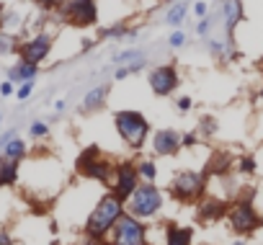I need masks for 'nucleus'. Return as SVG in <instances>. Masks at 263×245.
Instances as JSON below:
<instances>
[{
	"label": "nucleus",
	"mask_w": 263,
	"mask_h": 245,
	"mask_svg": "<svg viewBox=\"0 0 263 245\" xmlns=\"http://www.w3.org/2000/svg\"><path fill=\"white\" fill-rule=\"evenodd\" d=\"M258 98H260V101H263V88H260V90H258Z\"/></svg>",
	"instance_id": "nucleus-45"
},
{
	"label": "nucleus",
	"mask_w": 263,
	"mask_h": 245,
	"mask_svg": "<svg viewBox=\"0 0 263 245\" xmlns=\"http://www.w3.org/2000/svg\"><path fill=\"white\" fill-rule=\"evenodd\" d=\"M36 6H39L44 13H60L62 6H65V0H36Z\"/></svg>",
	"instance_id": "nucleus-32"
},
{
	"label": "nucleus",
	"mask_w": 263,
	"mask_h": 245,
	"mask_svg": "<svg viewBox=\"0 0 263 245\" xmlns=\"http://www.w3.org/2000/svg\"><path fill=\"white\" fill-rule=\"evenodd\" d=\"M237 171L240 173H255V160L253 158H240L237 160Z\"/></svg>",
	"instance_id": "nucleus-35"
},
{
	"label": "nucleus",
	"mask_w": 263,
	"mask_h": 245,
	"mask_svg": "<svg viewBox=\"0 0 263 245\" xmlns=\"http://www.w3.org/2000/svg\"><path fill=\"white\" fill-rule=\"evenodd\" d=\"M140 60H147L145 52H142L140 47H129V49H124V52H119V54L114 57L116 67H121V65H132V62H140Z\"/></svg>",
	"instance_id": "nucleus-23"
},
{
	"label": "nucleus",
	"mask_w": 263,
	"mask_h": 245,
	"mask_svg": "<svg viewBox=\"0 0 263 245\" xmlns=\"http://www.w3.org/2000/svg\"><path fill=\"white\" fill-rule=\"evenodd\" d=\"M230 217V227L237 232V235H250L260 227V217L255 212V206L250 204V199H240L232 204V209L227 212Z\"/></svg>",
	"instance_id": "nucleus-8"
},
{
	"label": "nucleus",
	"mask_w": 263,
	"mask_h": 245,
	"mask_svg": "<svg viewBox=\"0 0 263 245\" xmlns=\"http://www.w3.org/2000/svg\"><path fill=\"white\" fill-rule=\"evenodd\" d=\"M147 83H150V90H153L155 96L168 98V96H173V93L178 90V85H181V75H178L176 65H158V67L150 70Z\"/></svg>",
	"instance_id": "nucleus-9"
},
{
	"label": "nucleus",
	"mask_w": 263,
	"mask_h": 245,
	"mask_svg": "<svg viewBox=\"0 0 263 245\" xmlns=\"http://www.w3.org/2000/svg\"><path fill=\"white\" fill-rule=\"evenodd\" d=\"M140 186V171H137V163H119L114 165V183H111V194H116L121 201H126L135 189Z\"/></svg>",
	"instance_id": "nucleus-10"
},
{
	"label": "nucleus",
	"mask_w": 263,
	"mask_h": 245,
	"mask_svg": "<svg viewBox=\"0 0 263 245\" xmlns=\"http://www.w3.org/2000/svg\"><path fill=\"white\" fill-rule=\"evenodd\" d=\"M189 11H191L189 0H173V3L168 6V11H165V18H163V21H165L171 29H183V21H186Z\"/></svg>",
	"instance_id": "nucleus-17"
},
{
	"label": "nucleus",
	"mask_w": 263,
	"mask_h": 245,
	"mask_svg": "<svg viewBox=\"0 0 263 245\" xmlns=\"http://www.w3.org/2000/svg\"><path fill=\"white\" fill-rule=\"evenodd\" d=\"M137 171H140V178H142L145 183H153L155 176H158V168H155L153 160H142V163H137Z\"/></svg>",
	"instance_id": "nucleus-27"
},
{
	"label": "nucleus",
	"mask_w": 263,
	"mask_h": 245,
	"mask_svg": "<svg viewBox=\"0 0 263 245\" xmlns=\"http://www.w3.org/2000/svg\"><path fill=\"white\" fill-rule=\"evenodd\" d=\"M0 124H3V111H0Z\"/></svg>",
	"instance_id": "nucleus-46"
},
{
	"label": "nucleus",
	"mask_w": 263,
	"mask_h": 245,
	"mask_svg": "<svg viewBox=\"0 0 263 245\" xmlns=\"http://www.w3.org/2000/svg\"><path fill=\"white\" fill-rule=\"evenodd\" d=\"M98 155H101V150H98V145H90V147H85V150H83V153L78 155V163H75V165H78V168H83L85 163H90V160H96Z\"/></svg>",
	"instance_id": "nucleus-31"
},
{
	"label": "nucleus",
	"mask_w": 263,
	"mask_h": 245,
	"mask_svg": "<svg viewBox=\"0 0 263 245\" xmlns=\"http://www.w3.org/2000/svg\"><path fill=\"white\" fill-rule=\"evenodd\" d=\"M191 103H194L191 96H178V98H176V111H178V114H189V111H191Z\"/></svg>",
	"instance_id": "nucleus-34"
},
{
	"label": "nucleus",
	"mask_w": 263,
	"mask_h": 245,
	"mask_svg": "<svg viewBox=\"0 0 263 245\" xmlns=\"http://www.w3.org/2000/svg\"><path fill=\"white\" fill-rule=\"evenodd\" d=\"M126 212L132 217H137V219H150L158 214V209L163 206V191L153 183H142L135 189V194H132L126 201Z\"/></svg>",
	"instance_id": "nucleus-3"
},
{
	"label": "nucleus",
	"mask_w": 263,
	"mask_h": 245,
	"mask_svg": "<svg viewBox=\"0 0 263 245\" xmlns=\"http://www.w3.org/2000/svg\"><path fill=\"white\" fill-rule=\"evenodd\" d=\"M85 178H93V181H101V183H108L111 181V173H114V165L108 163V160H103L101 155L96 158V160H90V163H85L83 168H78Z\"/></svg>",
	"instance_id": "nucleus-16"
},
{
	"label": "nucleus",
	"mask_w": 263,
	"mask_h": 245,
	"mask_svg": "<svg viewBox=\"0 0 263 245\" xmlns=\"http://www.w3.org/2000/svg\"><path fill=\"white\" fill-rule=\"evenodd\" d=\"M186 42H189V36H186L183 29H173V34L168 36V47H171V49H183Z\"/></svg>",
	"instance_id": "nucleus-29"
},
{
	"label": "nucleus",
	"mask_w": 263,
	"mask_h": 245,
	"mask_svg": "<svg viewBox=\"0 0 263 245\" xmlns=\"http://www.w3.org/2000/svg\"><path fill=\"white\" fill-rule=\"evenodd\" d=\"M96 47V39H83V44H80V52H90Z\"/></svg>",
	"instance_id": "nucleus-40"
},
{
	"label": "nucleus",
	"mask_w": 263,
	"mask_h": 245,
	"mask_svg": "<svg viewBox=\"0 0 263 245\" xmlns=\"http://www.w3.org/2000/svg\"><path fill=\"white\" fill-rule=\"evenodd\" d=\"M16 181H18V163L0 158V189H3V186H13Z\"/></svg>",
	"instance_id": "nucleus-20"
},
{
	"label": "nucleus",
	"mask_w": 263,
	"mask_h": 245,
	"mask_svg": "<svg viewBox=\"0 0 263 245\" xmlns=\"http://www.w3.org/2000/svg\"><path fill=\"white\" fill-rule=\"evenodd\" d=\"M34 88H36V83H34V80L16 85V98H18V101H29V96L34 93Z\"/></svg>",
	"instance_id": "nucleus-33"
},
{
	"label": "nucleus",
	"mask_w": 263,
	"mask_h": 245,
	"mask_svg": "<svg viewBox=\"0 0 263 245\" xmlns=\"http://www.w3.org/2000/svg\"><path fill=\"white\" fill-rule=\"evenodd\" d=\"M224 212H227V209H224V201H217V199H212V201L201 204V209H199V217H201V219H219Z\"/></svg>",
	"instance_id": "nucleus-24"
},
{
	"label": "nucleus",
	"mask_w": 263,
	"mask_h": 245,
	"mask_svg": "<svg viewBox=\"0 0 263 245\" xmlns=\"http://www.w3.org/2000/svg\"><path fill=\"white\" fill-rule=\"evenodd\" d=\"M0 245H13V240H11V235L6 230H0Z\"/></svg>",
	"instance_id": "nucleus-41"
},
{
	"label": "nucleus",
	"mask_w": 263,
	"mask_h": 245,
	"mask_svg": "<svg viewBox=\"0 0 263 245\" xmlns=\"http://www.w3.org/2000/svg\"><path fill=\"white\" fill-rule=\"evenodd\" d=\"M26 153H29V145L16 135L13 140H8L6 145H3V150H0V158H6V160H16V163H21L24 158H26Z\"/></svg>",
	"instance_id": "nucleus-18"
},
{
	"label": "nucleus",
	"mask_w": 263,
	"mask_h": 245,
	"mask_svg": "<svg viewBox=\"0 0 263 245\" xmlns=\"http://www.w3.org/2000/svg\"><path fill=\"white\" fill-rule=\"evenodd\" d=\"M60 16L78 29H88L98 24V3L96 0H65Z\"/></svg>",
	"instance_id": "nucleus-5"
},
{
	"label": "nucleus",
	"mask_w": 263,
	"mask_h": 245,
	"mask_svg": "<svg viewBox=\"0 0 263 245\" xmlns=\"http://www.w3.org/2000/svg\"><path fill=\"white\" fill-rule=\"evenodd\" d=\"M18 36L16 34H11V31H3L0 29V60L3 57H13V54H18Z\"/></svg>",
	"instance_id": "nucleus-22"
},
{
	"label": "nucleus",
	"mask_w": 263,
	"mask_h": 245,
	"mask_svg": "<svg viewBox=\"0 0 263 245\" xmlns=\"http://www.w3.org/2000/svg\"><path fill=\"white\" fill-rule=\"evenodd\" d=\"M52 47H54V36L47 34V31H36V34H31L29 39H24L18 44V60L42 65L52 54Z\"/></svg>",
	"instance_id": "nucleus-7"
},
{
	"label": "nucleus",
	"mask_w": 263,
	"mask_h": 245,
	"mask_svg": "<svg viewBox=\"0 0 263 245\" xmlns=\"http://www.w3.org/2000/svg\"><path fill=\"white\" fill-rule=\"evenodd\" d=\"M129 75H132V72H129V67H124V65L114 70V80H116V83H121V80H126Z\"/></svg>",
	"instance_id": "nucleus-39"
},
{
	"label": "nucleus",
	"mask_w": 263,
	"mask_h": 245,
	"mask_svg": "<svg viewBox=\"0 0 263 245\" xmlns=\"http://www.w3.org/2000/svg\"><path fill=\"white\" fill-rule=\"evenodd\" d=\"M140 34V29L137 26H126L124 21H116L114 26H103V29H98V39H103V42H129V39H135Z\"/></svg>",
	"instance_id": "nucleus-14"
},
{
	"label": "nucleus",
	"mask_w": 263,
	"mask_h": 245,
	"mask_svg": "<svg viewBox=\"0 0 263 245\" xmlns=\"http://www.w3.org/2000/svg\"><path fill=\"white\" fill-rule=\"evenodd\" d=\"M181 150V135L176 129H158L153 135V153L160 158H171Z\"/></svg>",
	"instance_id": "nucleus-12"
},
{
	"label": "nucleus",
	"mask_w": 263,
	"mask_h": 245,
	"mask_svg": "<svg viewBox=\"0 0 263 245\" xmlns=\"http://www.w3.org/2000/svg\"><path fill=\"white\" fill-rule=\"evenodd\" d=\"M191 8H194L196 18H204V16H209V3H206V0H196V3H194Z\"/></svg>",
	"instance_id": "nucleus-36"
},
{
	"label": "nucleus",
	"mask_w": 263,
	"mask_h": 245,
	"mask_svg": "<svg viewBox=\"0 0 263 245\" xmlns=\"http://www.w3.org/2000/svg\"><path fill=\"white\" fill-rule=\"evenodd\" d=\"M36 78H39V65L26 62V60H18V62L8 65V70H6V80H11L16 85L29 83V80H36Z\"/></svg>",
	"instance_id": "nucleus-13"
},
{
	"label": "nucleus",
	"mask_w": 263,
	"mask_h": 245,
	"mask_svg": "<svg viewBox=\"0 0 263 245\" xmlns=\"http://www.w3.org/2000/svg\"><path fill=\"white\" fill-rule=\"evenodd\" d=\"M111 237L114 245H147V227L142 224V219L124 212L111 227Z\"/></svg>",
	"instance_id": "nucleus-4"
},
{
	"label": "nucleus",
	"mask_w": 263,
	"mask_h": 245,
	"mask_svg": "<svg viewBox=\"0 0 263 245\" xmlns=\"http://www.w3.org/2000/svg\"><path fill=\"white\" fill-rule=\"evenodd\" d=\"M67 108V101H54V114H62Z\"/></svg>",
	"instance_id": "nucleus-42"
},
{
	"label": "nucleus",
	"mask_w": 263,
	"mask_h": 245,
	"mask_svg": "<svg viewBox=\"0 0 263 245\" xmlns=\"http://www.w3.org/2000/svg\"><path fill=\"white\" fill-rule=\"evenodd\" d=\"M219 16H222V26L227 31V39H232L235 29L245 21L242 0H219Z\"/></svg>",
	"instance_id": "nucleus-11"
},
{
	"label": "nucleus",
	"mask_w": 263,
	"mask_h": 245,
	"mask_svg": "<svg viewBox=\"0 0 263 245\" xmlns=\"http://www.w3.org/2000/svg\"><path fill=\"white\" fill-rule=\"evenodd\" d=\"M199 142V132H186L181 135V147H194Z\"/></svg>",
	"instance_id": "nucleus-37"
},
{
	"label": "nucleus",
	"mask_w": 263,
	"mask_h": 245,
	"mask_svg": "<svg viewBox=\"0 0 263 245\" xmlns=\"http://www.w3.org/2000/svg\"><path fill=\"white\" fill-rule=\"evenodd\" d=\"M3 13H6V6L0 3V24H3Z\"/></svg>",
	"instance_id": "nucleus-43"
},
{
	"label": "nucleus",
	"mask_w": 263,
	"mask_h": 245,
	"mask_svg": "<svg viewBox=\"0 0 263 245\" xmlns=\"http://www.w3.org/2000/svg\"><path fill=\"white\" fill-rule=\"evenodd\" d=\"M29 135L34 137V140H44V137H49V124H47V121H31V124H29Z\"/></svg>",
	"instance_id": "nucleus-28"
},
{
	"label": "nucleus",
	"mask_w": 263,
	"mask_h": 245,
	"mask_svg": "<svg viewBox=\"0 0 263 245\" xmlns=\"http://www.w3.org/2000/svg\"><path fill=\"white\" fill-rule=\"evenodd\" d=\"M232 245H245V240H235V242H232Z\"/></svg>",
	"instance_id": "nucleus-44"
},
{
	"label": "nucleus",
	"mask_w": 263,
	"mask_h": 245,
	"mask_svg": "<svg viewBox=\"0 0 263 245\" xmlns=\"http://www.w3.org/2000/svg\"><path fill=\"white\" fill-rule=\"evenodd\" d=\"M212 29H214V16H204V18L196 21V34H199L201 39H206V36L212 34Z\"/></svg>",
	"instance_id": "nucleus-30"
},
{
	"label": "nucleus",
	"mask_w": 263,
	"mask_h": 245,
	"mask_svg": "<svg viewBox=\"0 0 263 245\" xmlns=\"http://www.w3.org/2000/svg\"><path fill=\"white\" fill-rule=\"evenodd\" d=\"M26 3H36V0H26Z\"/></svg>",
	"instance_id": "nucleus-47"
},
{
	"label": "nucleus",
	"mask_w": 263,
	"mask_h": 245,
	"mask_svg": "<svg viewBox=\"0 0 263 245\" xmlns=\"http://www.w3.org/2000/svg\"><path fill=\"white\" fill-rule=\"evenodd\" d=\"M21 26H24V16H21V13H16V11H8V8H6V13H3V24H0V29H3V31H11V34H18V31H21Z\"/></svg>",
	"instance_id": "nucleus-25"
},
{
	"label": "nucleus",
	"mask_w": 263,
	"mask_h": 245,
	"mask_svg": "<svg viewBox=\"0 0 263 245\" xmlns=\"http://www.w3.org/2000/svg\"><path fill=\"white\" fill-rule=\"evenodd\" d=\"M114 127L119 132V137L132 147V150H142L150 135V121L145 114L135 111V108H121L114 114Z\"/></svg>",
	"instance_id": "nucleus-1"
},
{
	"label": "nucleus",
	"mask_w": 263,
	"mask_h": 245,
	"mask_svg": "<svg viewBox=\"0 0 263 245\" xmlns=\"http://www.w3.org/2000/svg\"><path fill=\"white\" fill-rule=\"evenodd\" d=\"M0 96H3V98H8V96H16V83H11V80H3V83H0Z\"/></svg>",
	"instance_id": "nucleus-38"
},
{
	"label": "nucleus",
	"mask_w": 263,
	"mask_h": 245,
	"mask_svg": "<svg viewBox=\"0 0 263 245\" xmlns=\"http://www.w3.org/2000/svg\"><path fill=\"white\" fill-rule=\"evenodd\" d=\"M126 212V204L116 196V194H106L103 199H98V204L93 206L88 222H85V235L90 237H103L106 232H111V227L116 224V219Z\"/></svg>",
	"instance_id": "nucleus-2"
},
{
	"label": "nucleus",
	"mask_w": 263,
	"mask_h": 245,
	"mask_svg": "<svg viewBox=\"0 0 263 245\" xmlns=\"http://www.w3.org/2000/svg\"><path fill=\"white\" fill-rule=\"evenodd\" d=\"M191 237H194V232L189 230V227H168V232H165V245H191Z\"/></svg>",
	"instance_id": "nucleus-21"
},
{
	"label": "nucleus",
	"mask_w": 263,
	"mask_h": 245,
	"mask_svg": "<svg viewBox=\"0 0 263 245\" xmlns=\"http://www.w3.org/2000/svg\"><path fill=\"white\" fill-rule=\"evenodd\" d=\"M230 44H232V39H219V36H206L204 39V47H206V52L214 57V60H227L230 57Z\"/></svg>",
	"instance_id": "nucleus-19"
},
{
	"label": "nucleus",
	"mask_w": 263,
	"mask_h": 245,
	"mask_svg": "<svg viewBox=\"0 0 263 245\" xmlns=\"http://www.w3.org/2000/svg\"><path fill=\"white\" fill-rule=\"evenodd\" d=\"M217 129H219V127H217V119H214V116H209V114H206V116H201V119H199V129H196V132H199L201 137H214V135H217Z\"/></svg>",
	"instance_id": "nucleus-26"
},
{
	"label": "nucleus",
	"mask_w": 263,
	"mask_h": 245,
	"mask_svg": "<svg viewBox=\"0 0 263 245\" xmlns=\"http://www.w3.org/2000/svg\"><path fill=\"white\" fill-rule=\"evenodd\" d=\"M206 189V176L199 171H181L173 183H171V194L178 201H196Z\"/></svg>",
	"instance_id": "nucleus-6"
},
{
	"label": "nucleus",
	"mask_w": 263,
	"mask_h": 245,
	"mask_svg": "<svg viewBox=\"0 0 263 245\" xmlns=\"http://www.w3.org/2000/svg\"><path fill=\"white\" fill-rule=\"evenodd\" d=\"M108 93H111V83H98V85H93V88L85 93V98H83V111H85V114H93V111L103 108Z\"/></svg>",
	"instance_id": "nucleus-15"
}]
</instances>
